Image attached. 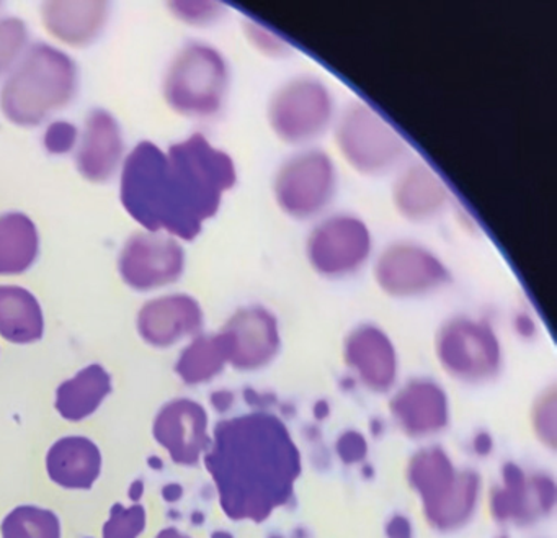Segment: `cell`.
I'll use <instances>...</instances> for the list:
<instances>
[{
  "mask_svg": "<svg viewBox=\"0 0 557 538\" xmlns=\"http://www.w3.org/2000/svg\"><path fill=\"white\" fill-rule=\"evenodd\" d=\"M236 184L230 152L194 133L168 151L152 142L138 143L123 161L120 200L145 231L194 241Z\"/></svg>",
  "mask_w": 557,
  "mask_h": 538,
  "instance_id": "obj_1",
  "label": "cell"
},
{
  "mask_svg": "<svg viewBox=\"0 0 557 538\" xmlns=\"http://www.w3.org/2000/svg\"><path fill=\"white\" fill-rule=\"evenodd\" d=\"M205 466L221 509L233 521L263 522L292 501L301 453L286 424L270 411H250L214 427Z\"/></svg>",
  "mask_w": 557,
  "mask_h": 538,
  "instance_id": "obj_2",
  "label": "cell"
},
{
  "mask_svg": "<svg viewBox=\"0 0 557 538\" xmlns=\"http://www.w3.org/2000/svg\"><path fill=\"white\" fill-rule=\"evenodd\" d=\"M79 90L76 61L50 44L30 45L0 87V112L12 125L34 129L66 109Z\"/></svg>",
  "mask_w": 557,
  "mask_h": 538,
  "instance_id": "obj_3",
  "label": "cell"
},
{
  "mask_svg": "<svg viewBox=\"0 0 557 538\" xmlns=\"http://www.w3.org/2000/svg\"><path fill=\"white\" fill-rule=\"evenodd\" d=\"M231 84L233 71L220 48L205 41H188L168 64L162 96L178 117L210 120L226 107Z\"/></svg>",
  "mask_w": 557,
  "mask_h": 538,
  "instance_id": "obj_4",
  "label": "cell"
},
{
  "mask_svg": "<svg viewBox=\"0 0 557 538\" xmlns=\"http://www.w3.org/2000/svg\"><path fill=\"white\" fill-rule=\"evenodd\" d=\"M331 136L337 158L360 178H386L409 158L403 133L364 100L338 109Z\"/></svg>",
  "mask_w": 557,
  "mask_h": 538,
  "instance_id": "obj_5",
  "label": "cell"
},
{
  "mask_svg": "<svg viewBox=\"0 0 557 538\" xmlns=\"http://www.w3.org/2000/svg\"><path fill=\"white\" fill-rule=\"evenodd\" d=\"M334 90L315 74H295L280 83L265 103V122L276 142L292 149L318 146L337 119Z\"/></svg>",
  "mask_w": 557,
  "mask_h": 538,
  "instance_id": "obj_6",
  "label": "cell"
},
{
  "mask_svg": "<svg viewBox=\"0 0 557 538\" xmlns=\"http://www.w3.org/2000/svg\"><path fill=\"white\" fill-rule=\"evenodd\" d=\"M341 172L334 156L321 146L293 149L270 182L273 204L296 223H314L337 200Z\"/></svg>",
  "mask_w": 557,
  "mask_h": 538,
  "instance_id": "obj_7",
  "label": "cell"
},
{
  "mask_svg": "<svg viewBox=\"0 0 557 538\" xmlns=\"http://www.w3.org/2000/svg\"><path fill=\"white\" fill-rule=\"evenodd\" d=\"M433 351L440 368L461 384H487L504 368V347L488 319L455 315L438 326Z\"/></svg>",
  "mask_w": 557,
  "mask_h": 538,
  "instance_id": "obj_8",
  "label": "cell"
},
{
  "mask_svg": "<svg viewBox=\"0 0 557 538\" xmlns=\"http://www.w3.org/2000/svg\"><path fill=\"white\" fill-rule=\"evenodd\" d=\"M373 257V231L351 211H334L319 218L305 240L309 269L331 282L358 276Z\"/></svg>",
  "mask_w": 557,
  "mask_h": 538,
  "instance_id": "obj_9",
  "label": "cell"
},
{
  "mask_svg": "<svg viewBox=\"0 0 557 538\" xmlns=\"http://www.w3.org/2000/svg\"><path fill=\"white\" fill-rule=\"evenodd\" d=\"M371 279L386 298L413 302L448 289L453 273L445 260L426 244L394 240L374 254Z\"/></svg>",
  "mask_w": 557,
  "mask_h": 538,
  "instance_id": "obj_10",
  "label": "cell"
},
{
  "mask_svg": "<svg viewBox=\"0 0 557 538\" xmlns=\"http://www.w3.org/2000/svg\"><path fill=\"white\" fill-rule=\"evenodd\" d=\"M220 334L226 344L227 365L244 374L270 367L283 347L278 316L262 303L239 306Z\"/></svg>",
  "mask_w": 557,
  "mask_h": 538,
  "instance_id": "obj_11",
  "label": "cell"
},
{
  "mask_svg": "<svg viewBox=\"0 0 557 538\" xmlns=\"http://www.w3.org/2000/svg\"><path fill=\"white\" fill-rule=\"evenodd\" d=\"M187 269L182 241L165 233L132 234L119 256V273L136 292H154L178 282Z\"/></svg>",
  "mask_w": 557,
  "mask_h": 538,
  "instance_id": "obj_12",
  "label": "cell"
},
{
  "mask_svg": "<svg viewBox=\"0 0 557 538\" xmlns=\"http://www.w3.org/2000/svg\"><path fill=\"white\" fill-rule=\"evenodd\" d=\"M391 205L400 220L416 227L435 223L451 207V191L423 159H413L394 172Z\"/></svg>",
  "mask_w": 557,
  "mask_h": 538,
  "instance_id": "obj_13",
  "label": "cell"
},
{
  "mask_svg": "<svg viewBox=\"0 0 557 538\" xmlns=\"http://www.w3.org/2000/svg\"><path fill=\"white\" fill-rule=\"evenodd\" d=\"M345 367L373 393H389L399 377V354L391 335L376 322L351 328L342 344Z\"/></svg>",
  "mask_w": 557,
  "mask_h": 538,
  "instance_id": "obj_14",
  "label": "cell"
},
{
  "mask_svg": "<svg viewBox=\"0 0 557 538\" xmlns=\"http://www.w3.org/2000/svg\"><path fill=\"white\" fill-rule=\"evenodd\" d=\"M205 311L188 293H171L149 299L138 313L139 335L152 347L165 349L201 334Z\"/></svg>",
  "mask_w": 557,
  "mask_h": 538,
  "instance_id": "obj_15",
  "label": "cell"
},
{
  "mask_svg": "<svg viewBox=\"0 0 557 538\" xmlns=\"http://www.w3.org/2000/svg\"><path fill=\"white\" fill-rule=\"evenodd\" d=\"M389 409L397 427L412 439L436 436L449 424L448 394L432 378L404 383L391 398Z\"/></svg>",
  "mask_w": 557,
  "mask_h": 538,
  "instance_id": "obj_16",
  "label": "cell"
},
{
  "mask_svg": "<svg viewBox=\"0 0 557 538\" xmlns=\"http://www.w3.org/2000/svg\"><path fill=\"white\" fill-rule=\"evenodd\" d=\"M123 155L125 139L119 120L109 110H90L74 156L77 172L92 184H106L122 168Z\"/></svg>",
  "mask_w": 557,
  "mask_h": 538,
  "instance_id": "obj_17",
  "label": "cell"
},
{
  "mask_svg": "<svg viewBox=\"0 0 557 538\" xmlns=\"http://www.w3.org/2000/svg\"><path fill=\"white\" fill-rule=\"evenodd\" d=\"M154 437L175 463L197 465L211 443L207 411L197 401H172L156 417Z\"/></svg>",
  "mask_w": 557,
  "mask_h": 538,
  "instance_id": "obj_18",
  "label": "cell"
},
{
  "mask_svg": "<svg viewBox=\"0 0 557 538\" xmlns=\"http://www.w3.org/2000/svg\"><path fill=\"white\" fill-rule=\"evenodd\" d=\"M110 4L103 0H50L41 4L45 30L61 44L87 48L96 44L110 21Z\"/></svg>",
  "mask_w": 557,
  "mask_h": 538,
  "instance_id": "obj_19",
  "label": "cell"
},
{
  "mask_svg": "<svg viewBox=\"0 0 557 538\" xmlns=\"http://www.w3.org/2000/svg\"><path fill=\"white\" fill-rule=\"evenodd\" d=\"M459 472L442 447H423L410 456L406 478L422 502L423 517L448 501L458 486Z\"/></svg>",
  "mask_w": 557,
  "mask_h": 538,
  "instance_id": "obj_20",
  "label": "cell"
},
{
  "mask_svg": "<svg viewBox=\"0 0 557 538\" xmlns=\"http://www.w3.org/2000/svg\"><path fill=\"white\" fill-rule=\"evenodd\" d=\"M47 468L50 478L63 488L89 489L99 478L102 455L86 437H64L48 452Z\"/></svg>",
  "mask_w": 557,
  "mask_h": 538,
  "instance_id": "obj_21",
  "label": "cell"
},
{
  "mask_svg": "<svg viewBox=\"0 0 557 538\" xmlns=\"http://www.w3.org/2000/svg\"><path fill=\"white\" fill-rule=\"evenodd\" d=\"M45 332L44 309L30 290L0 285V335L12 344H32Z\"/></svg>",
  "mask_w": 557,
  "mask_h": 538,
  "instance_id": "obj_22",
  "label": "cell"
},
{
  "mask_svg": "<svg viewBox=\"0 0 557 538\" xmlns=\"http://www.w3.org/2000/svg\"><path fill=\"white\" fill-rule=\"evenodd\" d=\"M40 256V233L28 215H0V277L28 272Z\"/></svg>",
  "mask_w": 557,
  "mask_h": 538,
  "instance_id": "obj_23",
  "label": "cell"
},
{
  "mask_svg": "<svg viewBox=\"0 0 557 538\" xmlns=\"http://www.w3.org/2000/svg\"><path fill=\"white\" fill-rule=\"evenodd\" d=\"M112 391V378L99 364L83 368L57 391V409L64 419L79 423L99 409Z\"/></svg>",
  "mask_w": 557,
  "mask_h": 538,
  "instance_id": "obj_24",
  "label": "cell"
},
{
  "mask_svg": "<svg viewBox=\"0 0 557 538\" xmlns=\"http://www.w3.org/2000/svg\"><path fill=\"white\" fill-rule=\"evenodd\" d=\"M491 515L497 522L533 524L541 512L531 491L530 476L517 463L502 466V486L491 491Z\"/></svg>",
  "mask_w": 557,
  "mask_h": 538,
  "instance_id": "obj_25",
  "label": "cell"
},
{
  "mask_svg": "<svg viewBox=\"0 0 557 538\" xmlns=\"http://www.w3.org/2000/svg\"><path fill=\"white\" fill-rule=\"evenodd\" d=\"M227 367V351L223 335L214 334L195 335L190 344L182 351L175 371L187 384H201L223 374Z\"/></svg>",
  "mask_w": 557,
  "mask_h": 538,
  "instance_id": "obj_26",
  "label": "cell"
},
{
  "mask_svg": "<svg viewBox=\"0 0 557 538\" xmlns=\"http://www.w3.org/2000/svg\"><path fill=\"white\" fill-rule=\"evenodd\" d=\"M481 476L474 469H461L455 492L445 504L425 515L426 524L438 531H456L474 517L481 501Z\"/></svg>",
  "mask_w": 557,
  "mask_h": 538,
  "instance_id": "obj_27",
  "label": "cell"
},
{
  "mask_svg": "<svg viewBox=\"0 0 557 538\" xmlns=\"http://www.w3.org/2000/svg\"><path fill=\"white\" fill-rule=\"evenodd\" d=\"M4 538H60L61 527L54 512L35 505L14 509L2 522Z\"/></svg>",
  "mask_w": 557,
  "mask_h": 538,
  "instance_id": "obj_28",
  "label": "cell"
},
{
  "mask_svg": "<svg viewBox=\"0 0 557 538\" xmlns=\"http://www.w3.org/2000/svg\"><path fill=\"white\" fill-rule=\"evenodd\" d=\"M240 30H243L244 40L247 41L250 50L265 60H286L295 51L286 38L253 19H243Z\"/></svg>",
  "mask_w": 557,
  "mask_h": 538,
  "instance_id": "obj_29",
  "label": "cell"
},
{
  "mask_svg": "<svg viewBox=\"0 0 557 538\" xmlns=\"http://www.w3.org/2000/svg\"><path fill=\"white\" fill-rule=\"evenodd\" d=\"M30 30L21 17L0 19V77L8 76L27 51Z\"/></svg>",
  "mask_w": 557,
  "mask_h": 538,
  "instance_id": "obj_30",
  "label": "cell"
},
{
  "mask_svg": "<svg viewBox=\"0 0 557 538\" xmlns=\"http://www.w3.org/2000/svg\"><path fill=\"white\" fill-rule=\"evenodd\" d=\"M171 14L188 27L207 28L226 17V5L221 2H172Z\"/></svg>",
  "mask_w": 557,
  "mask_h": 538,
  "instance_id": "obj_31",
  "label": "cell"
},
{
  "mask_svg": "<svg viewBox=\"0 0 557 538\" xmlns=\"http://www.w3.org/2000/svg\"><path fill=\"white\" fill-rule=\"evenodd\" d=\"M146 527V511L143 505L123 508L115 504L110 511V518L103 525V538H138Z\"/></svg>",
  "mask_w": 557,
  "mask_h": 538,
  "instance_id": "obj_32",
  "label": "cell"
},
{
  "mask_svg": "<svg viewBox=\"0 0 557 538\" xmlns=\"http://www.w3.org/2000/svg\"><path fill=\"white\" fill-rule=\"evenodd\" d=\"M531 424L543 445L554 450L556 447V388H547L534 400Z\"/></svg>",
  "mask_w": 557,
  "mask_h": 538,
  "instance_id": "obj_33",
  "label": "cell"
},
{
  "mask_svg": "<svg viewBox=\"0 0 557 538\" xmlns=\"http://www.w3.org/2000/svg\"><path fill=\"white\" fill-rule=\"evenodd\" d=\"M79 130L70 122H54L48 126L44 136V145L50 155L63 156L77 148Z\"/></svg>",
  "mask_w": 557,
  "mask_h": 538,
  "instance_id": "obj_34",
  "label": "cell"
},
{
  "mask_svg": "<svg viewBox=\"0 0 557 538\" xmlns=\"http://www.w3.org/2000/svg\"><path fill=\"white\" fill-rule=\"evenodd\" d=\"M335 452L345 465H357L368 455V442L363 433L357 430H347L335 442Z\"/></svg>",
  "mask_w": 557,
  "mask_h": 538,
  "instance_id": "obj_35",
  "label": "cell"
},
{
  "mask_svg": "<svg viewBox=\"0 0 557 538\" xmlns=\"http://www.w3.org/2000/svg\"><path fill=\"white\" fill-rule=\"evenodd\" d=\"M531 491H533L534 501H536L537 509L541 515L549 514L556 504V485L550 476L544 473L530 476Z\"/></svg>",
  "mask_w": 557,
  "mask_h": 538,
  "instance_id": "obj_36",
  "label": "cell"
},
{
  "mask_svg": "<svg viewBox=\"0 0 557 538\" xmlns=\"http://www.w3.org/2000/svg\"><path fill=\"white\" fill-rule=\"evenodd\" d=\"M387 538H412V524L406 515L396 514L387 521Z\"/></svg>",
  "mask_w": 557,
  "mask_h": 538,
  "instance_id": "obj_37",
  "label": "cell"
},
{
  "mask_svg": "<svg viewBox=\"0 0 557 538\" xmlns=\"http://www.w3.org/2000/svg\"><path fill=\"white\" fill-rule=\"evenodd\" d=\"M511 325H513V331L517 332V335H520L521 339H533L534 335H536V321H534L530 313H517V315L513 316Z\"/></svg>",
  "mask_w": 557,
  "mask_h": 538,
  "instance_id": "obj_38",
  "label": "cell"
},
{
  "mask_svg": "<svg viewBox=\"0 0 557 538\" xmlns=\"http://www.w3.org/2000/svg\"><path fill=\"white\" fill-rule=\"evenodd\" d=\"M472 449L479 456H487L494 450V440L487 432H478L472 440Z\"/></svg>",
  "mask_w": 557,
  "mask_h": 538,
  "instance_id": "obj_39",
  "label": "cell"
},
{
  "mask_svg": "<svg viewBox=\"0 0 557 538\" xmlns=\"http://www.w3.org/2000/svg\"><path fill=\"white\" fill-rule=\"evenodd\" d=\"M233 403L234 394L231 391H216V393L211 394V404L220 413H226L227 409H231Z\"/></svg>",
  "mask_w": 557,
  "mask_h": 538,
  "instance_id": "obj_40",
  "label": "cell"
},
{
  "mask_svg": "<svg viewBox=\"0 0 557 538\" xmlns=\"http://www.w3.org/2000/svg\"><path fill=\"white\" fill-rule=\"evenodd\" d=\"M182 496H184V488L181 485H175V482L164 486V489H162V498L168 502H177Z\"/></svg>",
  "mask_w": 557,
  "mask_h": 538,
  "instance_id": "obj_41",
  "label": "cell"
},
{
  "mask_svg": "<svg viewBox=\"0 0 557 538\" xmlns=\"http://www.w3.org/2000/svg\"><path fill=\"white\" fill-rule=\"evenodd\" d=\"M312 413H314L315 419L324 420L325 417L329 416V413H331V407H329V404L325 403V401H318Z\"/></svg>",
  "mask_w": 557,
  "mask_h": 538,
  "instance_id": "obj_42",
  "label": "cell"
},
{
  "mask_svg": "<svg viewBox=\"0 0 557 538\" xmlns=\"http://www.w3.org/2000/svg\"><path fill=\"white\" fill-rule=\"evenodd\" d=\"M143 492H145V482L141 479L133 482L132 488H129V498L132 501H139L143 498Z\"/></svg>",
  "mask_w": 557,
  "mask_h": 538,
  "instance_id": "obj_43",
  "label": "cell"
},
{
  "mask_svg": "<svg viewBox=\"0 0 557 538\" xmlns=\"http://www.w3.org/2000/svg\"><path fill=\"white\" fill-rule=\"evenodd\" d=\"M156 538H190L187 537V535L181 534V531L177 530V528L171 527L165 528V530H162L161 534L158 535Z\"/></svg>",
  "mask_w": 557,
  "mask_h": 538,
  "instance_id": "obj_44",
  "label": "cell"
},
{
  "mask_svg": "<svg viewBox=\"0 0 557 538\" xmlns=\"http://www.w3.org/2000/svg\"><path fill=\"white\" fill-rule=\"evenodd\" d=\"M211 538H234V537H233V535L230 534V531L218 530V531H214L213 535H211Z\"/></svg>",
  "mask_w": 557,
  "mask_h": 538,
  "instance_id": "obj_45",
  "label": "cell"
},
{
  "mask_svg": "<svg viewBox=\"0 0 557 538\" xmlns=\"http://www.w3.org/2000/svg\"><path fill=\"white\" fill-rule=\"evenodd\" d=\"M149 465H151L152 468H161V458H156V456H152V458L149 460Z\"/></svg>",
  "mask_w": 557,
  "mask_h": 538,
  "instance_id": "obj_46",
  "label": "cell"
},
{
  "mask_svg": "<svg viewBox=\"0 0 557 538\" xmlns=\"http://www.w3.org/2000/svg\"><path fill=\"white\" fill-rule=\"evenodd\" d=\"M270 538H282V537H278V535H273V537H270Z\"/></svg>",
  "mask_w": 557,
  "mask_h": 538,
  "instance_id": "obj_47",
  "label": "cell"
}]
</instances>
